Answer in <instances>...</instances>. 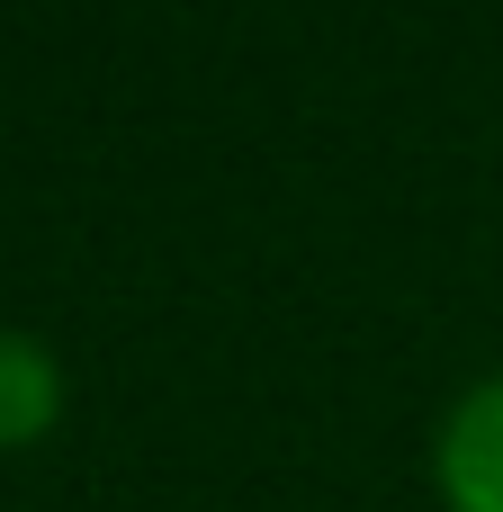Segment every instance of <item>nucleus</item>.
Returning <instances> with one entry per match:
<instances>
[{
    "mask_svg": "<svg viewBox=\"0 0 503 512\" xmlns=\"http://www.w3.org/2000/svg\"><path fill=\"white\" fill-rule=\"evenodd\" d=\"M432 486L450 512H503V369L450 405L432 441Z\"/></svg>",
    "mask_w": 503,
    "mask_h": 512,
    "instance_id": "1",
    "label": "nucleus"
},
{
    "mask_svg": "<svg viewBox=\"0 0 503 512\" xmlns=\"http://www.w3.org/2000/svg\"><path fill=\"white\" fill-rule=\"evenodd\" d=\"M63 414V369L36 333L0 324V450H36Z\"/></svg>",
    "mask_w": 503,
    "mask_h": 512,
    "instance_id": "2",
    "label": "nucleus"
}]
</instances>
